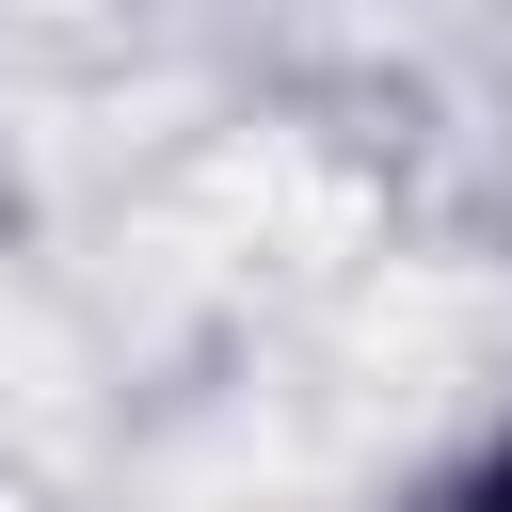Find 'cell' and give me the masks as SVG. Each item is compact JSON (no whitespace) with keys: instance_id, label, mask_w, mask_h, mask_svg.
<instances>
[{"instance_id":"6da1fadb","label":"cell","mask_w":512,"mask_h":512,"mask_svg":"<svg viewBox=\"0 0 512 512\" xmlns=\"http://www.w3.org/2000/svg\"><path fill=\"white\" fill-rule=\"evenodd\" d=\"M464 512H512V464H496V480H480V496H464Z\"/></svg>"}]
</instances>
